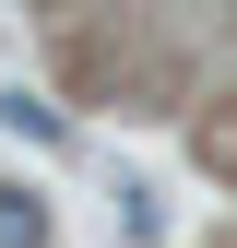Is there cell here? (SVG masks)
I'll return each instance as SVG.
<instances>
[{
    "label": "cell",
    "instance_id": "obj_2",
    "mask_svg": "<svg viewBox=\"0 0 237 248\" xmlns=\"http://www.w3.org/2000/svg\"><path fill=\"white\" fill-rule=\"evenodd\" d=\"M0 130H24V142H71V118H59L48 95H0Z\"/></svg>",
    "mask_w": 237,
    "mask_h": 248
},
{
    "label": "cell",
    "instance_id": "obj_1",
    "mask_svg": "<svg viewBox=\"0 0 237 248\" xmlns=\"http://www.w3.org/2000/svg\"><path fill=\"white\" fill-rule=\"evenodd\" d=\"M0 248H48V201L0 177Z\"/></svg>",
    "mask_w": 237,
    "mask_h": 248
}]
</instances>
